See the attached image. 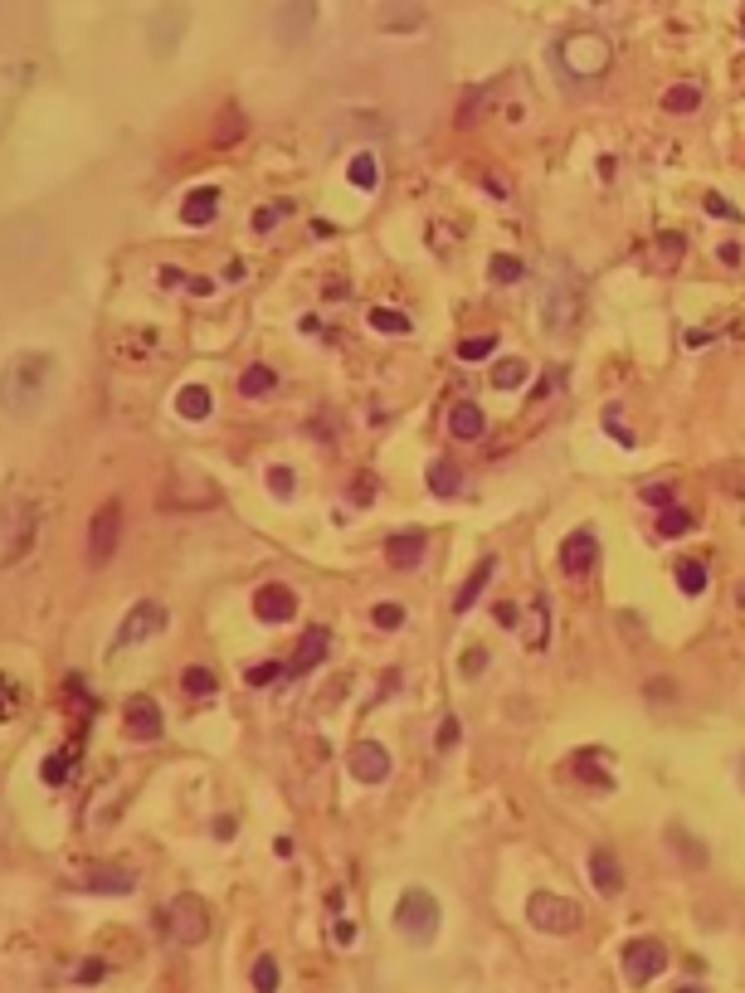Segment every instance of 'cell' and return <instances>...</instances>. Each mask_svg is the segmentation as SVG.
<instances>
[{
  "label": "cell",
  "mask_w": 745,
  "mask_h": 993,
  "mask_svg": "<svg viewBox=\"0 0 745 993\" xmlns=\"http://www.w3.org/2000/svg\"><path fill=\"white\" fill-rule=\"evenodd\" d=\"M44 385H49V356L44 351L15 356L5 366V375H0V405H5V414H15V419L35 414L39 400H44Z\"/></svg>",
  "instance_id": "1"
},
{
  "label": "cell",
  "mask_w": 745,
  "mask_h": 993,
  "mask_svg": "<svg viewBox=\"0 0 745 993\" xmlns=\"http://www.w3.org/2000/svg\"><path fill=\"white\" fill-rule=\"evenodd\" d=\"M30 546H35V507L25 497H15V502L0 507V570L20 565L30 555Z\"/></svg>",
  "instance_id": "2"
},
{
  "label": "cell",
  "mask_w": 745,
  "mask_h": 993,
  "mask_svg": "<svg viewBox=\"0 0 745 993\" xmlns=\"http://www.w3.org/2000/svg\"><path fill=\"white\" fill-rule=\"evenodd\" d=\"M526 920H531L536 930H546V935H575V930H580V920H585V911H580L570 896L536 891V896L526 901Z\"/></svg>",
  "instance_id": "3"
},
{
  "label": "cell",
  "mask_w": 745,
  "mask_h": 993,
  "mask_svg": "<svg viewBox=\"0 0 745 993\" xmlns=\"http://www.w3.org/2000/svg\"><path fill=\"white\" fill-rule=\"evenodd\" d=\"M166 935L176 945H200L210 935V906L195 896V891H181L171 906H166Z\"/></svg>",
  "instance_id": "4"
},
{
  "label": "cell",
  "mask_w": 745,
  "mask_h": 993,
  "mask_svg": "<svg viewBox=\"0 0 745 993\" xmlns=\"http://www.w3.org/2000/svg\"><path fill=\"white\" fill-rule=\"evenodd\" d=\"M395 925H400V935H410L414 945H429L439 935V901L429 891H405L400 906H395Z\"/></svg>",
  "instance_id": "5"
},
{
  "label": "cell",
  "mask_w": 745,
  "mask_h": 993,
  "mask_svg": "<svg viewBox=\"0 0 745 993\" xmlns=\"http://www.w3.org/2000/svg\"><path fill=\"white\" fill-rule=\"evenodd\" d=\"M609 39L604 35H590V30H580V35H570L560 44V64L570 69L575 78H599L609 69Z\"/></svg>",
  "instance_id": "6"
},
{
  "label": "cell",
  "mask_w": 745,
  "mask_h": 993,
  "mask_svg": "<svg viewBox=\"0 0 745 993\" xmlns=\"http://www.w3.org/2000/svg\"><path fill=\"white\" fill-rule=\"evenodd\" d=\"M541 317L551 331H570L580 322V278L575 273H556V283L546 288V302H541Z\"/></svg>",
  "instance_id": "7"
},
{
  "label": "cell",
  "mask_w": 745,
  "mask_h": 993,
  "mask_svg": "<svg viewBox=\"0 0 745 993\" xmlns=\"http://www.w3.org/2000/svg\"><path fill=\"white\" fill-rule=\"evenodd\" d=\"M117 536H122V502H103L88 521V560L108 565L112 551H117Z\"/></svg>",
  "instance_id": "8"
},
{
  "label": "cell",
  "mask_w": 745,
  "mask_h": 993,
  "mask_svg": "<svg viewBox=\"0 0 745 993\" xmlns=\"http://www.w3.org/2000/svg\"><path fill=\"white\" fill-rule=\"evenodd\" d=\"M273 30H278V44H283V49L302 44V39L317 30V0H283Z\"/></svg>",
  "instance_id": "9"
},
{
  "label": "cell",
  "mask_w": 745,
  "mask_h": 993,
  "mask_svg": "<svg viewBox=\"0 0 745 993\" xmlns=\"http://www.w3.org/2000/svg\"><path fill=\"white\" fill-rule=\"evenodd\" d=\"M215 502H220V487L190 468L176 482H166V497H161V507H215Z\"/></svg>",
  "instance_id": "10"
},
{
  "label": "cell",
  "mask_w": 745,
  "mask_h": 993,
  "mask_svg": "<svg viewBox=\"0 0 745 993\" xmlns=\"http://www.w3.org/2000/svg\"><path fill=\"white\" fill-rule=\"evenodd\" d=\"M595 560H599V541H595V531H570L565 536V546H560V570L570 575V580H585L590 570H595Z\"/></svg>",
  "instance_id": "11"
},
{
  "label": "cell",
  "mask_w": 745,
  "mask_h": 993,
  "mask_svg": "<svg viewBox=\"0 0 745 993\" xmlns=\"http://www.w3.org/2000/svg\"><path fill=\"white\" fill-rule=\"evenodd\" d=\"M424 5L419 0H385L380 10H375V30H385V35H414V30H424Z\"/></svg>",
  "instance_id": "12"
},
{
  "label": "cell",
  "mask_w": 745,
  "mask_h": 993,
  "mask_svg": "<svg viewBox=\"0 0 745 993\" xmlns=\"http://www.w3.org/2000/svg\"><path fill=\"white\" fill-rule=\"evenodd\" d=\"M668 969V950L658 945V940H634L629 950H624V974L634 979V984H648V979H658Z\"/></svg>",
  "instance_id": "13"
},
{
  "label": "cell",
  "mask_w": 745,
  "mask_h": 993,
  "mask_svg": "<svg viewBox=\"0 0 745 993\" xmlns=\"http://www.w3.org/2000/svg\"><path fill=\"white\" fill-rule=\"evenodd\" d=\"M346 765H351V774H356L361 784H385V779H390V750L375 745V740H361V745H351Z\"/></svg>",
  "instance_id": "14"
},
{
  "label": "cell",
  "mask_w": 745,
  "mask_h": 993,
  "mask_svg": "<svg viewBox=\"0 0 745 993\" xmlns=\"http://www.w3.org/2000/svg\"><path fill=\"white\" fill-rule=\"evenodd\" d=\"M166 628V609L161 604H137L132 614H127V624H122V633H117V643H147V638H156Z\"/></svg>",
  "instance_id": "15"
},
{
  "label": "cell",
  "mask_w": 745,
  "mask_h": 993,
  "mask_svg": "<svg viewBox=\"0 0 745 993\" xmlns=\"http://www.w3.org/2000/svg\"><path fill=\"white\" fill-rule=\"evenodd\" d=\"M122 726H127L132 740H156L161 736V706L151 697H132L127 711H122Z\"/></svg>",
  "instance_id": "16"
},
{
  "label": "cell",
  "mask_w": 745,
  "mask_h": 993,
  "mask_svg": "<svg viewBox=\"0 0 745 993\" xmlns=\"http://www.w3.org/2000/svg\"><path fill=\"white\" fill-rule=\"evenodd\" d=\"M254 614H259L263 624H283V619L298 614V599H293L288 585H263L259 594H254Z\"/></svg>",
  "instance_id": "17"
},
{
  "label": "cell",
  "mask_w": 745,
  "mask_h": 993,
  "mask_svg": "<svg viewBox=\"0 0 745 993\" xmlns=\"http://www.w3.org/2000/svg\"><path fill=\"white\" fill-rule=\"evenodd\" d=\"M590 877H595L599 896H619V891H624V867H619V857H614L609 847H595V852H590Z\"/></svg>",
  "instance_id": "18"
},
{
  "label": "cell",
  "mask_w": 745,
  "mask_h": 993,
  "mask_svg": "<svg viewBox=\"0 0 745 993\" xmlns=\"http://www.w3.org/2000/svg\"><path fill=\"white\" fill-rule=\"evenodd\" d=\"M215 210H220V190H215V185H200V190H190L186 205H181V224L205 229V224L215 220Z\"/></svg>",
  "instance_id": "19"
},
{
  "label": "cell",
  "mask_w": 745,
  "mask_h": 993,
  "mask_svg": "<svg viewBox=\"0 0 745 993\" xmlns=\"http://www.w3.org/2000/svg\"><path fill=\"white\" fill-rule=\"evenodd\" d=\"M327 648H332V633L322 624H312L307 633L298 638V653H293V672H312L317 662L327 658Z\"/></svg>",
  "instance_id": "20"
},
{
  "label": "cell",
  "mask_w": 745,
  "mask_h": 993,
  "mask_svg": "<svg viewBox=\"0 0 745 993\" xmlns=\"http://www.w3.org/2000/svg\"><path fill=\"white\" fill-rule=\"evenodd\" d=\"M668 847H672V857H677L687 872H702V867H707V847L697 843L682 823H668Z\"/></svg>",
  "instance_id": "21"
},
{
  "label": "cell",
  "mask_w": 745,
  "mask_h": 993,
  "mask_svg": "<svg viewBox=\"0 0 745 993\" xmlns=\"http://www.w3.org/2000/svg\"><path fill=\"white\" fill-rule=\"evenodd\" d=\"M424 546H429V541H424V531H395V536H390V546H385V555H390V565H395V570H410V565L424 560Z\"/></svg>",
  "instance_id": "22"
},
{
  "label": "cell",
  "mask_w": 745,
  "mask_h": 993,
  "mask_svg": "<svg viewBox=\"0 0 745 993\" xmlns=\"http://www.w3.org/2000/svg\"><path fill=\"white\" fill-rule=\"evenodd\" d=\"M448 429H453V439H483V429H487V419H483V409L473 405V400H463V405H453L448 409Z\"/></svg>",
  "instance_id": "23"
},
{
  "label": "cell",
  "mask_w": 745,
  "mask_h": 993,
  "mask_svg": "<svg viewBox=\"0 0 745 993\" xmlns=\"http://www.w3.org/2000/svg\"><path fill=\"white\" fill-rule=\"evenodd\" d=\"M492 570H497V560H492V555L473 565V575H468V580H463V589L453 594V614H468V609L478 604V594H483V585L492 580Z\"/></svg>",
  "instance_id": "24"
},
{
  "label": "cell",
  "mask_w": 745,
  "mask_h": 993,
  "mask_svg": "<svg viewBox=\"0 0 745 993\" xmlns=\"http://www.w3.org/2000/svg\"><path fill=\"white\" fill-rule=\"evenodd\" d=\"M83 886L122 896V891H132V872H122V867H83Z\"/></svg>",
  "instance_id": "25"
},
{
  "label": "cell",
  "mask_w": 745,
  "mask_h": 993,
  "mask_svg": "<svg viewBox=\"0 0 745 993\" xmlns=\"http://www.w3.org/2000/svg\"><path fill=\"white\" fill-rule=\"evenodd\" d=\"M210 390L205 385H181V395H176V414L190 419V424H200V419H210Z\"/></svg>",
  "instance_id": "26"
},
{
  "label": "cell",
  "mask_w": 745,
  "mask_h": 993,
  "mask_svg": "<svg viewBox=\"0 0 745 993\" xmlns=\"http://www.w3.org/2000/svg\"><path fill=\"white\" fill-rule=\"evenodd\" d=\"M273 385H278V375L268 366H249L239 375V395L244 400H263V395H273Z\"/></svg>",
  "instance_id": "27"
},
{
  "label": "cell",
  "mask_w": 745,
  "mask_h": 993,
  "mask_svg": "<svg viewBox=\"0 0 745 993\" xmlns=\"http://www.w3.org/2000/svg\"><path fill=\"white\" fill-rule=\"evenodd\" d=\"M346 176H351L356 190H375V185H380V166H375L371 151H361V156H351V171H346Z\"/></svg>",
  "instance_id": "28"
},
{
  "label": "cell",
  "mask_w": 745,
  "mask_h": 993,
  "mask_svg": "<svg viewBox=\"0 0 745 993\" xmlns=\"http://www.w3.org/2000/svg\"><path fill=\"white\" fill-rule=\"evenodd\" d=\"M429 487H434V497H453V492L463 487V473L444 458V463H434V468H429Z\"/></svg>",
  "instance_id": "29"
},
{
  "label": "cell",
  "mask_w": 745,
  "mask_h": 993,
  "mask_svg": "<svg viewBox=\"0 0 745 993\" xmlns=\"http://www.w3.org/2000/svg\"><path fill=\"white\" fill-rule=\"evenodd\" d=\"M663 108L677 112V117H682V112H697V108H702V93H697L692 83H677V88H668V93H663Z\"/></svg>",
  "instance_id": "30"
},
{
  "label": "cell",
  "mask_w": 745,
  "mask_h": 993,
  "mask_svg": "<svg viewBox=\"0 0 745 993\" xmlns=\"http://www.w3.org/2000/svg\"><path fill=\"white\" fill-rule=\"evenodd\" d=\"M672 575H677V589H682V594H702V589H707V565H702V560H682Z\"/></svg>",
  "instance_id": "31"
},
{
  "label": "cell",
  "mask_w": 745,
  "mask_h": 993,
  "mask_svg": "<svg viewBox=\"0 0 745 993\" xmlns=\"http://www.w3.org/2000/svg\"><path fill=\"white\" fill-rule=\"evenodd\" d=\"M244 137V112L239 108H224V117L215 122V147H234Z\"/></svg>",
  "instance_id": "32"
},
{
  "label": "cell",
  "mask_w": 745,
  "mask_h": 993,
  "mask_svg": "<svg viewBox=\"0 0 745 993\" xmlns=\"http://www.w3.org/2000/svg\"><path fill=\"white\" fill-rule=\"evenodd\" d=\"M181 687H186L190 697H210V692H220L215 672H205V667H186V672H181Z\"/></svg>",
  "instance_id": "33"
},
{
  "label": "cell",
  "mask_w": 745,
  "mask_h": 993,
  "mask_svg": "<svg viewBox=\"0 0 745 993\" xmlns=\"http://www.w3.org/2000/svg\"><path fill=\"white\" fill-rule=\"evenodd\" d=\"M492 351H497V336H492V331H478V336L458 341V356H463V361H487Z\"/></svg>",
  "instance_id": "34"
},
{
  "label": "cell",
  "mask_w": 745,
  "mask_h": 993,
  "mask_svg": "<svg viewBox=\"0 0 745 993\" xmlns=\"http://www.w3.org/2000/svg\"><path fill=\"white\" fill-rule=\"evenodd\" d=\"M171 25H186V10H176V5H166V10H161V20H156V54H166V49H171V35H176Z\"/></svg>",
  "instance_id": "35"
},
{
  "label": "cell",
  "mask_w": 745,
  "mask_h": 993,
  "mask_svg": "<svg viewBox=\"0 0 745 993\" xmlns=\"http://www.w3.org/2000/svg\"><path fill=\"white\" fill-rule=\"evenodd\" d=\"M487 268H492V278H497V283H522L526 278V263L522 258H512V254H497Z\"/></svg>",
  "instance_id": "36"
},
{
  "label": "cell",
  "mask_w": 745,
  "mask_h": 993,
  "mask_svg": "<svg viewBox=\"0 0 745 993\" xmlns=\"http://www.w3.org/2000/svg\"><path fill=\"white\" fill-rule=\"evenodd\" d=\"M522 380H526L522 361H497V366H492V385H502V390H517Z\"/></svg>",
  "instance_id": "37"
},
{
  "label": "cell",
  "mask_w": 745,
  "mask_h": 993,
  "mask_svg": "<svg viewBox=\"0 0 745 993\" xmlns=\"http://www.w3.org/2000/svg\"><path fill=\"white\" fill-rule=\"evenodd\" d=\"M682 249H687V244H682L677 234H663V239L653 244V258H658V268H677V258H682Z\"/></svg>",
  "instance_id": "38"
},
{
  "label": "cell",
  "mask_w": 745,
  "mask_h": 993,
  "mask_svg": "<svg viewBox=\"0 0 745 993\" xmlns=\"http://www.w3.org/2000/svg\"><path fill=\"white\" fill-rule=\"evenodd\" d=\"M371 327H375V331H395V336H405V331H410V317H400V312H390V307H375V312H371Z\"/></svg>",
  "instance_id": "39"
},
{
  "label": "cell",
  "mask_w": 745,
  "mask_h": 993,
  "mask_svg": "<svg viewBox=\"0 0 745 993\" xmlns=\"http://www.w3.org/2000/svg\"><path fill=\"white\" fill-rule=\"evenodd\" d=\"M687 526H692V516L677 512V507H668V512H663V521H658V536H663V541H677Z\"/></svg>",
  "instance_id": "40"
},
{
  "label": "cell",
  "mask_w": 745,
  "mask_h": 993,
  "mask_svg": "<svg viewBox=\"0 0 745 993\" xmlns=\"http://www.w3.org/2000/svg\"><path fill=\"white\" fill-rule=\"evenodd\" d=\"M254 989H259V993H273V989H278V964H273L268 955L254 959Z\"/></svg>",
  "instance_id": "41"
},
{
  "label": "cell",
  "mask_w": 745,
  "mask_h": 993,
  "mask_svg": "<svg viewBox=\"0 0 745 993\" xmlns=\"http://www.w3.org/2000/svg\"><path fill=\"white\" fill-rule=\"evenodd\" d=\"M526 643H531V653H541V648H546V604H536V609H531V628H526Z\"/></svg>",
  "instance_id": "42"
},
{
  "label": "cell",
  "mask_w": 745,
  "mask_h": 993,
  "mask_svg": "<svg viewBox=\"0 0 745 993\" xmlns=\"http://www.w3.org/2000/svg\"><path fill=\"white\" fill-rule=\"evenodd\" d=\"M371 619H375V628H400L405 624V609L400 604H375Z\"/></svg>",
  "instance_id": "43"
},
{
  "label": "cell",
  "mask_w": 745,
  "mask_h": 993,
  "mask_svg": "<svg viewBox=\"0 0 745 993\" xmlns=\"http://www.w3.org/2000/svg\"><path fill=\"white\" fill-rule=\"evenodd\" d=\"M643 502H648L653 512H668V507H672V487H668V482H653V487H643Z\"/></svg>",
  "instance_id": "44"
},
{
  "label": "cell",
  "mask_w": 745,
  "mask_h": 993,
  "mask_svg": "<svg viewBox=\"0 0 745 993\" xmlns=\"http://www.w3.org/2000/svg\"><path fill=\"white\" fill-rule=\"evenodd\" d=\"M273 677H278V662H259V667H249V672H244V682H249V687H263V682H273Z\"/></svg>",
  "instance_id": "45"
},
{
  "label": "cell",
  "mask_w": 745,
  "mask_h": 993,
  "mask_svg": "<svg viewBox=\"0 0 745 993\" xmlns=\"http://www.w3.org/2000/svg\"><path fill=\"white\" fill-rule=\"evenodd\" d=\"M268 487H273L278 497H293V473H288V468H273V473H268Z\"/></svg>",
  "instance_id": "46"
},
{
  "label": "cell",
  "mask_w": 745,
  "mask_h": 993,
  "mask_svg": "<svg viewBox=\"0 0 745 993\" xmlns=\"http://www.w3.org/2000/svg\"><path fill=\"white\" fill-rule=\"evenodd\" d=\"M44 779H49V784H64V779H69V765H64L59 755H49V760H44Z\"/></svg>",
  "instance_id": "47"
},
{
  "label": "cell",
  "mask_w": 745,
  "mask_h": 993,
  "mask_svg": "<svg viewBox=\"0 0 745 993\" xmlns=\"http://www.w3.org/2000/svg\"><path fill=\"white\" fill-rule=\"evenodd\" d=\"M458 736H463V726H458V721L448 716L444 726H439V745H458Z\"/></svg>",
  "instance_id": "48"
},
{
  "label": "cell",
  "mask_w": 745,
  "mask_h": 993,
  "mask_svg": "<svg viewBox=\"0 0 745 993\" xmlns=\"http://www.w3.org/2000/svg\"><path fill=\"white\" fill-rule=\"evenodd\" d=\"M15 701L20 697H15V692H10V682L0 677V716H10V711H15Z\"/></svg>",
  "instance_id": "49"
},
{
  "label": "cell",
  "mask_w": 745,
  "mask_h": 993,
  "mask_svg": "<svg viewBox=\"0 0 745 993\" xmlns=\"http://www.w3.org/2000/svg\"><path fill=\"white\" fill-rule=\"evenodd\" d=\"M492 614H497V624L502 628H517V609H512V604H497Z\"/></svg>",
  "instance_id": "50"
},
{
  "label": "cell",
  "mask_w": 745,
  "mask_h": 993,
  "mask_svg": "<svg viewBox=\"0 0 745 993\" xmlns=\"http://www.w3.org/2000/svg\"><path fill=\"white\" fill-rule=\"evenodd\" d=\"M273 215H278V210H254V220L249 224H254L259 234H268V229H273Z\"/></svg>",
  "instance_id": "51"
},
{
  "label": "cell",
  "mask_w": 745,
  "mask_h": 993,
  "mask_svg": "<svg viewBox=\"0 0 745 993\" xmlns=\"http://www.w3.org/2000/svg\"><path fill=\"white\" fill-rule=\"evenodd\" d=\"M707 210H711V215H726V220H731V215H736V210H731V205H726V200H721V195H707Z\"/></svg>",
  "instance_id": "52"
},
{
  "label": "cell",
  "mask_w": 745,
  "mask_h": 993,
  "mask_svg": "<svg viewBox=\"0 0 745 993\" xmlns=\"http://www.w3.org/2000/svg\"><path fill=\"white\" fill-rule=\"evenodd\" d=\"M463 667H468V672H483V648H473V653L463 658Z\"/></svg>",
  "instance_id": "53"
},
{
  "label": "cell",
  "mask_w": 745,
  "mask_h": 993,
  "mask_svg": "<svg viewBox=\"0 0 745 993\" xmlns=\"http://www.w3.org/2000/svg\"><path fill=\"white\" fill-rule=\"evenodd\" d=\"M356 502H371V478H356Z\"/></svg>",
  "instance_id": "54"
},
{
  "label": "cell",
  "mask_w": 745,
  "mask_h": 993,
  "mask_svg": "<svg viewBox=\"0 0 745 993\" xmlns=\"http://www.w3.org/2000/svg\"><path fill=\"white\" fill-rule=\"evenodd\" d=\"M721 263H741V249L736 244H721Z\"/></svg>",
  "instance_id": "55"
},
{
  "label": "cell",
  "mask_w": 745,
  "mask_h": 993,
  "mask_svg": "<svg viewBox=\"0 0 745 993\" xmlns=\"http://www.w3.org/2000/svg\"><path fill=\"white\" fill-rule=\"evenodd\" d=\"M736 779H741V789H745V755H741V770H736Z\"/></svg>",
  "instance_id": "56"
},
{
  "label": "cell",
  "mask_w": 745,
  "mask_h": 993,
  "mask_svg": "<svg viewBox=\"0 0 745 993\" xmlns=\"http://www.w3.org/2000/svg\"><path fill=\"white\" fill-rule=\"evenodd\" d=\"M677 993H702V989H677Z\"/></svg>",
  "instance_id": "57"
}]
</instances>
